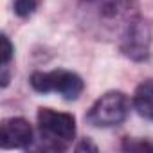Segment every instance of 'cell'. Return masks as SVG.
Here are the masks:
<instances>
[{
    "mask_svg": "<svg viewBox=\"0 0 153 153\" xmlns=\"http://www.w3.org/2000/svg\"><path fill=\"white\" fill-rule=\"evenodd\" d=\"M40 148L45 151H65L76 137V119L70 114L52 108L38 110Z\"/></svg>",
    "mask_w": 153,
    "mask_h": 153,
    "instance_id": "6da1fadb",
    "label": "cell"
},
{
    "mask_svg": "<svg viewBox=\"0 0 153 153\" xmlns=\"http://www.w3.org/2000/svg\"><path fill=\"white\" fill-rule=\"evenodd\" d=\"M29 83L40 94L54 92V94L63 96V99L67 101H76L85 88V83L79 76L65 68H58L51 72H34L31 76Z\"/></svg>",
    "mask_w": 153,
    "mask_h": 153,
    "instance_id": "7a4b0ae2",
    "label": "cell"
},
{
    "mask_svg": "<svg viewBox=\"0 0 153 153\" xmlns=\"http://www.w3.org/2000/svg\"><path fill=\"white\" fill-rule=\"evenodd\" d=\"M130 114V99L124 92L112 90L103 94L88 110L87 123L96 128H112L126 121Z\"/></svg>",
    "mask_w": 153,
    "mask_h": 153,
    "instance_id": "3957f363",
    "label": "cell"
},
{
    "mask_svg": "<svg viewBox=\"0 0 153 153\" xmlns=\"http://www.w3.org/2000/svg\"><path fill=\"white\" fill-rule=\"evenodd\" d=\"M149 45H151L149 24L142 16L133 15L121 31V38H119L121 52L133 61H144L149 56Z\"/></svg>",
    "mask_w": 153,
    "mask_h": 153,
    "instance_id": "277c9868",
    "label": "cell"
},
{
    "mask_svg": "<svg viewBox=\"0 0 153 153\" xmlns=\"http://www.w3.org/2000/svg\"><path fill=\"white\" fill-rule=\"evenodd\" d=\"M85 11L106 25L124 24L133 16L135 0H79Z\"/></svg>",
    "mask_w": 153,
    "mask_h": 153,
    "instance_id": "5b68a950",
    "label": "cell"
},
{
    "mask_svg": "<svg viewBox=\"0 0 153 153\" xmlns=\"http://www.w3.org/2000/svg\"><path fill=\"white\" fill-rule=\"evenodd\" d=\"M33 142V128L22 117H9L2 123V148H29Z\"/></svg>",
    "mask_w": 153,
    "mask_h": 153,
    "instance_id": "8992f818",
    "label": "cell"
},
{
    "mask_svg": "<svg viewBox=\"0 0 153 153\" xmlns=\"http://www.w3.org/2000/svg\"><path fill=\"white\" fill-rule=\"evenodd\" d=\"M133 106L148 121H153V81H142L133 94Z\"/></svg>",
    "mask_w": 153,
    "mask_h": 153,
    "instance_id": "52a82bcc",
    "label": "cell"
},
{
    "mask_svg": "<svg viewBox=\"0 0 153 153\" xmlns=\"http://www.w3.org/2000/svg\"><path fill=\"white\" fill-rule=\"evenodd\" d=\"M124 151H153V142L149 140H137V139H126L123 142Z\"/></svg>",
    "mask_w": 153,
    "mask_h": 153,
    "instance_id": "ba28073f",
    "label": "cell"
},
{
    "mask_svg": "<svg viewBox=\"0 0 153 153\" xmlns=\"http://www.w3.org/2000/svg\"><path fill=\"white\" fill-rule=\"evenodd\" d=\"M36 9V0H15V13L22 18L33 15Z\"/></svg>",
    "mask_w": 153,
    "mask_h": 153,
    "instance_id": "9c48e42d",
    "label": "cell"
},
{
    "mask_svg": "<svg viewBox=\"0 0 153 153\" xmlns=\"http://www.w3.org/2000/svg\"><path fill=\"white\" fill-rule=\"evenodd\" d=\"M13 45L6 34H2V70H9V63L13 58Z\"/></svg>",
    "mask_w": 153,
    "mask_h": 153,
    "instance_id": "30bf717a",
    "label": "cell"
},
{
    "mask_svg": "<svg viewBox=\"0 0 153 153\" xmlns=\"http://www.w3.org/2000/svg\"><path fill=\"white\" fill-rule=\"evenodd\" d=\"M85 149H87V151H97V146L92 144L88 139H83L78 146H76V151H85Z\"/></svg>",
    "mask_w": 153,
    "mask_h": 153,
    "instance_id": "8fae6325",
    "label": "cell"
}]
</instances>
